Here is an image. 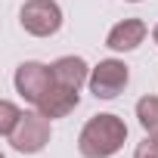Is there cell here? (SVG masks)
Listing matches in <instances>:
<instances>
[{
  "label": "cell",
  "instance_id": "cell-12",
  "mask_svg": "<svg viewBox=\"0 0 158 158\" xmlns=\"http://www.w3.org/2000/svg\"><path fill=\"white\" fill-rule=\"evenodd\" d=\"M152 40H155V44H158V25H155V28H152Z\"/></svg>",
  "mask_w": 158,
  "mask_h": 158
},
{
  "label": "cell",
  "instance_id": "cell-5",
  "mask_svg": "<svg viewBox=\"0 0 158 158\" xmlns=\"http://www.w3.org/2000/svg\"><path fill=\"white\" fill-rule=\"evenodd\" d=\"M16 93L22 96V99H28V102H40L44 99V93L50 90V84H53V65H44V62H22L19 68H16Z\"/></svg>",
  "mask_w": 158,
  "mask_h": 158
},
{
  "label": "cell",
  "instance_id": "cell-8",
  "mask_svg": "<svg viewBox=\"0 0 158 158\" xmlns=\"http://www.w3.org/2000/svg\"><path fill=\"white\" fill-rule=\"evenodd\" d=\"M53 81L71 90H81V84L90 81V65L81 56H62L53 62Z\"/></svg>",
  "mask_w": 158,
  "mask_h": 158
},
{
  "label": "cell",
  "instance_id": "cell-13",
  "mask_svg": "<svg viewBox=\"0 0 158 158\" xmlns=\"http://www.w3.org/2000/svg\"><path fill=\"white\" fill-rule=\"evenodd\" d=\"M127 3H139V0H127Z\"/></svg>",
  "mask_w": 158,
  "mask_h": 158
},
{
  "label": "cell",
  "instance_id": "cell-7",
  "mask_svg": "<svg viewBox=\"0 0 158 158\" xmlns=\"http://www.w3.org/2000/svg\"><path fill=\"white\" fill-rule=\"evenodd\" d=\"M146 34H149V28H146L143 19H124V22H118V25L109 31L106 47L115 50V53H130V50H136V47L146 40Z\"/></svg>",
  "mask_w": 158,
  "mask_h": 158
},
{
  "label": "cell",
  "instance_id": "cell-10",
  "mask_svg": "<svg viewBox=\"0 0 158 158\" xmlns=\"http://www.w3.org/2000/svg\"><path fill=\"white\" fill-rule=\"evenodd\" d=\"M22 109L19 106H13V102H0V133L3 136H10L13 130H16V124L22 121Z\"/></svg>",
  "mask_w": 158,
  "mask_h": 158
},
{
  "label": "cell",
  "instance_id": "cell-4",
  "mask_svg": "<svg viewBox=\"0 0 158 158\" xmlns=\"http://www.w3.org/2000/svg\"><path fill=\"white\" fill-rule=\"evenodd\" d=\"M130 81V68L121 62V59H102L99 65L90 68V93L96 99H115L118 93H124Z\"/></svg>",
  "mask_w": 158,
  "mask_h": 158
},
{
  "label": "cell",
  "instance_id": "cell-1",
  "mask_svg": "<svg viewBox=\"0 0 158 158\" xmlns=\"http://www.w3.org/2000/svg\"><path fill=\"white\" fill-rule=\"evenodd\" d=\"M127 139V124L124 118L112 115V112H102V115H93L84 127H81V136H77V149H81L84 158H112Z\"/></svg>",
  "mask_w": 158,
  "mask_h": 158
},
{
  "label": "cell",
  "instance_id": "cell-11",
  "mask_svg": "<svg viewBox=\"0 0 158 158\" xmlns=\"http://www.w3.org/2000/svg\"><path fill=\"white\" fill-rule=\"evenodd\" d=\"M133 158H158V133H146V139L136 143Z\"/></svg>",
  "mask_w": 158,
  "mask_h": 158
},
{
  "label": "cell",
  "instance_id": "cell-3",
  "mask_svg": "<svg viewBox=\"0 0 158 158\" xmlns=\"http://www.w3.org/2000/svg\"><path fill=\"white\" fill-rule=\"evenodd\" d=\"M19 22L34 37H53L62 28V10H59L56 0H25Z\"/></svg>",
  "mask_w": 158,
  "mask_h": 158
},
{
  "label": "cell",
  "instance_id": "cell-2",
  "mask_svg": "<svg viewBox=\"0 0 158 158\" xmlns=\"http://www.w3.org/2000/svg\"><path fill=\"white\" fill-rule=\"evenodd\" d=\"M10 146L22 155H37L47 143H50V118L44 112H25L22 121L16 124V130L6 136Z\"/></svg>",
  "mask_w": 158,
  "mask_h": 158
},
{
  "label": "cell",
  "instance_id": "cell-9",
  "mask_svg": "<svg viewBox=\"0 0 158 158\" xmlns=\"http://www.w3.org/2000/svg\"><path fill=\"white\" fill-rule=\"evenodd\" d=\"M136 121L146 133H158V96H143L136 102Z\"/></svg>",
  "mask_w": 158,
  "mask_h": 158
},
{
  "label": "cell",
  "instance_id": "cell-6",
  "mask_svg": "<svg viewBox=\"0 0 158 158\" xmlns=\"http://www.w3.org/2000/svg\"><path fill=\"white\" fill-rule=\"evenodd\" d=\"M77 102H81V93L71 90V87H62V84H50V90L44 93V99L37 102V112H44L50 121L53 118H65L68 112L77 109Z\"/></svg>",
  "mask_w": 158,
  "mask_h": 158
}]
</instances>
